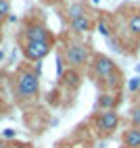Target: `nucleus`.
Masks as SVG:
<instances>
[{"label":"nucleus","instance_id":"f257e3e1","mask_svg":"<svg viewBox=\"0 0 140 148\" xmlns=\"http://www.w3.org/2000/svg\"><path fill=\"white\" fill-rule=\"evenodd\" d=\"M15 90H17V96L21 98V100L34 98L40 92V77L32 69H21L15 77Z\"/></svg>","mask_w":140,"mask_h":148},{"label":"nucleus","instance_id":"f03ea898","mask_svg":"<svg viewBox=\"0 0 140 148\" xmlns=\"http://www.w3.org/2000/svg\"><path fill=\"white\" fill-rule=\"evenodd\" d=\"M94 125H96L98 134H103V136L113 134L119 127V115H117V111H103V113H98L94 117Z\"/></svg>","mask_w":140,"mask_h":148},{"label":"nucleus","instance_id":"7ed1b4c3","mask_svg":"<svg viewBox=\"0 0 140 148\" xmlns=\"http://www.w3.org/2000/svg\"><path fill=\"white\" fill-rule=\"evenodd\" d=\"M23 40L25 42H46L52 44V34L44 23H29L23 29Z\"/></svg>","mask_w":140,"mask_h":148},{"label":"nucleus","instance_id":"20e7f679","mask_svg":"<svg viewBox=\"0 0 140 148\" xmlns=\"http://www.w3.org/2000/svg\"><path fill=\"white\" fill-rule=\"evenodd\" d=\"M65 63L71 69L84 67L88 63V50H86V46L84 44H69L67 50H65Z\"/></svg>","mask_w":140,"mask_h":148},{"label":"nucleus","instance_id":"39448f33","mask_svg":"<svg viewBox=\"0 0 140 148\" xmlns=\"http://www.w3.org/2000/svg\"><path fill=\"white\" fill-rule=\"evenodd\" d=\"M50 46L52 44H46V42H23V56L27 61H42L50 54Z\"/></svg>","mask_w":140,"mask_h":148},{"label":"nucleus","instance_id":"423d86ee","mask_svg":"<svg viewBox=\"0 0 140 148\" xmlns=\"http://www.w3.org/2000/svg\"><path fill=\"white\" fill-rule=\"evenodd\" d=\"M92 67H94V73L101 77H109V75H113L117 73V65L111 56H107V54H101V52H96L94 58H92Z\"/></svg>","mask_w":140,"mask_h":148},{"label":"nucleus","instance_id":"0eeeda50","mask_svg":"<svg viewBox=\"0 0 140 148\" xmlns=\"http://www.w3.org/2000/svg\"><path fill=\"white\" fill-rule=\"evenodd\" d=\"M117 102H119L117 94H109V92H103V94H98L96 108H101V111H115Z\"/></svg>","mask_w":140,"mask_h":148},{"label":"nucleus","instance_id":"6e6552de","mask_svg":"<svg viewBox=\"0 0 140 148\" xmlns=\"http://www.w3.org/2000/svg\"><path fill=\"white\" fill-rule=\"evenodd\" d=\"M121 140H123V146L126 148H140V130L130 127V130L123 132Z\"/></svg>","mask_w":140,"mask_h":148},{"label":"nucleus","instance_id":"1a4fd4ad","mask_svg":"<svg viewBox=\"0 0 140 148\" xmlns=\"http://www.w3.org/2000/svg\"><path fill=\"white\" fill-rule=\"evenodd\" d=\"M69 27H71L73 32H79V34H84V32H90V29L94 27V23H92V19H90L88 15H84V17L71 19V21H69Z\"/></svg>","mask_w":140,"mask_h":148},{"label":"nucleus","instance_id":"9d476101","mask_svg":"<svg viewBox=\"0 0 140 148\" xmlns=\"http://www.w3.org/2000/svg\"><path fill=\"white\" fill-rule=\"evenodd\" d=\"M61 79H63V84L69 88V90H75V88L79 86V79H82V77H79V73L75 71V69H65Z\"/></svg>","mask_w":140,"mask_h":148},{"label":"nucleus","instance_id":"9b49d317","mask_svg":"<svg viewBox=\"0 0 140 148\" xmlns=\"http://www.w3.org/2000/svg\"><path fill=\"white\" fill-rule=\"evenodd\" d=\"M128 32L134 38H140V13H134L128 19Z\"/></svg>","mask_w":140,"mask_h":148},{"label":"nucleus","instance_id":"f8f14e48","mask_svg":"<svg viewBox=\"0 0 140 148\" xmlns=\"http://www.w3.org/2000/svg\"><path fill=\"white\" fill-rule=\"evenodd\" d=\"M130 123H132V127L140 130V104H134L130 108Z\"/></svg>","mask_w":140,"mask_h":148},{"label":"nucleus","instance_id":"ddd939ff","mask_svg":"<svg viewBox=\"0 0 140 148\" xmlns=\"http://www.w3.org/2000/svg\"><path fill=\"white\" fill-rule=\"evenodd\" d=\"M84 15H86L84 4H71L69 6V21H71V19H77V17H84Z\"/></svg>","mask_w":140,"mask_h":148},{"label":"nucleus","instance_id":"4468645a","mask_svg":"<svg viewBox=\"0 0 140 148\" xmlns=\"http://www.w3.org/2000/svg\"><path fill=\"white\" fill-rule=\"evenodd\" d=\"M8 15H11V2L8 0H0V21L8 19Z\"/></svg>","mask_w":140,"mask_h":148},{"label":"nucleus","instance_id":"2eb2a0df","mask_svg":"<svg viewBox=\"0 0 140 148\" xmlns=\"http://www.w3.org/2000/svg\"><path fill=\"white\" fill-rule=\"evenodd\" d=\"M96 27H98V32H101V34H103L105 38H111V27H109V23L105 21V19H98Z\"/></svg>","mask_w":140,"mask_h":148},{"label":"nucleus","instance_id":"dca6fc26","mask_svg":"<svg viewBox=\"0 0 140 148\" xmlns=\"http://www.w3.org/2000/svg\"><path fill=\"white\" fill-rule=\"evenodd\" d=\"M138 88H140V75L132 77V79H130V84H128V90H130V92H136Z\"/></svg>","mask_w":140,"mask_h":148},{"label":"nucleus","instance_id":"f3484780","mask_svg":"<svg viewBox=\"0 0 140 148\" xmlns=\"http://www.w3.org/2000/svg\"><path fill=\"white\" fill-rule=\"evenodd\" d=\"M57 73H59V77H63V73H65V58H61V56L57 58Z\"/></svg>","mask_w":140,"mask_h":148},{"label":"nucleus","instance_id":"a211bd4d","mask_svg":"<svg viewBox=\"0 0 140 148\" xmlns=\"http://www.w3.org/2000/svg\"><path fill=\"white\" fill-rule=\"evenodd\" d=\"M15 136H17L15 130H4V132H2V138H15Z\"/></svg>","mask_w":140,"mask_h":148},{"label":"nucleus","instance_id":"6ab92c4d","mask_svg":"<svg viewBox=\"0 0 140 148\" xmlns=\"http://www.w3.org/2000/svg\"><path fill=\"white\" fill-rule=\"evenodd\" d=\"M2 58H4V50H0V61H2Z\"/></svg>","mask_w":140,"mask_h":148},{"label":"nucleus","instance_id":"aec40b11","mask_svg":"<svg viewBox=\"0 0 140 148\" xmlns=\"http://www.w3.org/2000/svg\"><path fill=\"white\" fill-rule=\"evenodd\" d=\"M136 71H138V75H140V63H138V65H136Z\"/></svg>","mask_w":140,"mask_h":148},{"label":"nucleus","instance_id":"412c9836","mask_svg":"<svg viewBox=\"0 0 140 148\" xmlns=\"http://www.w3.org/2000/svg\"><path fill=\"white\" fill-rule=\"evenodd\" d=\"M92 2H94V4H98V2H101V0H92Z\"/></svg>","mask_w":140,"mask_h":148},{"label":"nucleus","instance_id":"4be33fe9","mask_svg":"<svg viewBox=\"0 0 140 148\" xmlns=\"http://www.w3.org/2000/svg\"><path fill=\"white\" fill-rule=\"evenodd\" d=\"M0 148H4V146H2V142H0Z\"/></svg>","mask_w":140,"mask_h":148},{"label":"nucleus","instance_id":"5701e85b","mask_svg":"<svg viewBox=\"0 0 140 148\" xmlns=\"http://www.w3.org/2000/svg\"><path fill=\"white\" fill-rule=\"evenodd\" d=\"M121 148H126V146H121Z\"/></svg>","mask_w":140,"mask_h":148}]
</instances>
